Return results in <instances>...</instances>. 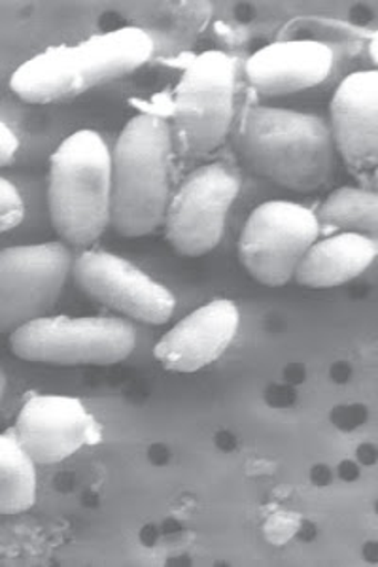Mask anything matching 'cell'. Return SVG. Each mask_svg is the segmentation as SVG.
Here are the masks:
<instances>
[{"instance_id":"4","label":"cell","mask_w":378,"mask_h":567,"mask_svg":"<svg viewBox=\"0 0 378 567\" xmlns=\"http://www.w3.org/2000/svg\"><path fill=\"white\" fill-rule=\"evenodd\" d=\"M48 207L53 229L69 245L95 243L112 218V150L101 133L67 136L50 159Z\"/></svg>"},{"instance_id":"5","label":"cell","mask_w":378,"mask_h":567,"mask_svg":"<svg viewBox=\"0 0 378 567\" xmlns=\"http://www.w3.org/2000/svg\"><path fill=\"white\" fill-rule=\"evenodd\" d=\"M235 82L233 59L218 50L200 53L186 66L168 123L173 144L186 157H205L222 146L235 116Z\"/></svg>"},{"instance_id":"13","label":"cell","mask_w":378,"mask_h":567,"mask_svg":"<svg viewBox=\"0 0 378 567\" xmlns=\"http://www.w3.org/2000/svg\"><path fill=\"white\" fill-rule=\"evenodd\" d=\"M335 150L356 173L378 163V72L358 71L345 78L331 99Z\"/></svg>"},{"instance_id":"2","label":"cell","mask_w":378,"mask_h":567,"mask_svg":"<svg viewBox=\"0 0 378 567\" xmlns=\"http://www.w3.org/2000/svg\"><path fill=\"white\" fill-rule=\"evenodd\" d=\"M154 53V40L139 27H122L74 45H55L18 66L10 87L31 104H52L84 95L104 82L127 76Z\"/></svg>"},{"instance_id":"1","label":"cell","mask_w":378,"mask_h":567,"mask_svg":"<svg viewBox=\"0 0 378 567\" xmlns=\"http://www.w3.org/2000/svg\"><path fill=\"white\" fill-rule=\"evenodd\" d=\"M233 141L246 167L295 192L320 189L335 173L334 136L316 114L251 106Z\"/></svg>"},{"instance_id":"19","label":"cell","mask_w":378,"mask_h":567,"mask_svg":"<svg viewBox=\"0 0 378 567\" xmlns=\"http://www.w3.org/2000/svg\"><path fill=\"white\" fill-rule=\"evenodd\" d=\"M20 150V138L0 120V167H7Z\"/></svg>"},{"instance_id":"18","label":"cell","mask_w":378,"mask_h":567,"mask_svg":"<svg viewBox=\"0 0 378 567\" xmlns=\"http://www.w3.org/2000/svg\"><path fill=\"white\" fill-rule=\"evenodd\" d=\"M25 216V203L16 184L0 176V233L12 231Z\"/></svg>"},{"instance_id":"6","label":"cell","mask_w":378,"mask_h":567,"mask_svg":"<svg viewBox=\"0 0 378 567\" xmlns=\"http://www.w3.org/2000/svg\"><path fill=\"white\" fill-rule=\"evenodd\" d=\"M135 347V328L122 318L45 315L10 333L13 354L50 365H114Z\"/></svg>"},{"instance_id":"20","label":"cell","mask_w":378,"mask_h":567,"mask_svg":"<svg viewBox=\"0 0 378 567\" xmlns=\"http://www.w3.org/2000/svg\"><path fill=\"white\" fill-rule=\"evenodd\" d=\"M4 392H7V374H4V371L0 368V403H2Z\"/></svg>"},{"instance_id":"9","label":"cell","mask_w":378,"mask_h":567,"mask_svg":"<svg viewBox=\"0 0 378 567\" xmlns=\"http://www.w3.org/2000/svg\"><path fill=\"white\" fill-rule=\"evenodd\" d=\"M72 261L63 243L0 250V333H12L45 317L58 303Z\"/></svg>"},{"instance_id":"16","label":"cell","mask_w":378,"mask_h":567,"mask_svg":"<svg viewBox=\"0 0 378 567\" xmlns=\"http://www.w3.org/2000/svg\"><path fill=\"white\" fill-rule=\"evenodd\" d=\"M37 464L12 433H0V515H20L37 502Z\"/></svg>"},{"instance_id":"17","label":"cell","mask_w":378,"mask_h":567,"mask_svg":"<svg viewBox=\"0 0 378 567\" xmlns=\"http://www.w3.org/2000/svg\"><path fill=\"white\" fill-rule=\"evenodd\" d=\"M320 226L334 227L343 233H361L377 237L378 197L364 187H339L327 195L316 214Z\"/></svg>"},{"instance_id":"12","label":"cell","mask_w":378,"mask_h":567,"mask_svg":"<svg viewBox=\"0 0 378 567\" xmlns=\"http://www.w3.org/2000/svg\"><path fill=\"white\" fill-rule=\"evenodd\" d=\"M241 326V310L232 299H214L182 318L155 344V360L174 373H195L232 347Z\"/></svg>"},{"instance_id":"8","label":"cell","mask_w":378,"mask_h":567,"mask_svg":"<svg viewBox=\"0 0 378 567\" xmlns=\"http://www.w3.org/2000/svg\"><path fill=\"white\" fill-rule=\"evenodd\" d=\"M241 192V178L224 163L195 168L171 195L165 213V235L174 250L200 258L224 237L225 221Z\"/></svg>"},{"instance_id":"7","label":"cell","mask_w":378,"mask_h":567,"mask_svg":"<svg viewBox=\"0 0 378 567\" xmlns=\"http://www.w3.org/2000/svg\"><path fill=\"white\" fill-rule=\"evenodd\" d=\"M320 231L315 210L294 200H267L246 219L238 256L257 282L278 288L294 278Z\"/></svg>"},{"instance_id":"10","label":"cell","mask_w":378,"mask_h":567,"mask_svg":"<svg viewBox=\"0 0 378 567\" xmlns=\"http://www.w3.org/2000/svg\"><path fill=\"white\" fill-rule=\"evenodd\" d=\"M72 277L85 296L139 322L167 323L176 309L167 286L112 251H82L72 261Z\"/></svg>"},{"instance_id":"14","label":"cell","mask_w":378,"mask_h":567,"mask_svg":"<svg viewBox=\"0 0 378 567\" xmlns=\"http://www.w3.org/2000/svg\"><path fill=\"white\" fill-rule=\"evenodd\" d=\"M334 59V50L320 40H278L246 61V76L259 95L280 97L321 84Z\"/></svg>"},{"instance_id":"3","label":"cell","mask_w":378,"mask_h":567,"mask_svg":"<svg viewBox=\"0 0 378 567\" xmlns=\"http://www.w3.org/2000/svg\"><path fill=\"white\" fill-rule=\"evenodd\" d=\"M173 135L165 117L141 112L129 120L112 150V218L135 239L163 224L171 200Z\"/></svg>"},{"instance_id":"11","label":"cell","mask_w":378,"mask_h":567,"mask_svg":"<svg viewBox=\"0 0 378 567\" xmlns=\"http://www.w3.org/2000/svg\"><path fill=\"white\" fill-rule=\"evenodd\" d=\"M12 435L34 464L53 465L96 443L101 427L76 398L34 395L21 406Z\"/></svg>"},{"instance_id":"15","label":"cell","mask_w":378,"mask_h":567,"mask_svg":"<svg viewBox=\"0 0 378 567\" xmlns=\"http://www.w3.org/2000/svg\"><path fill=\"white\" fill-rule=\"evenodd\" d=\"M377 237L361 233H339L316 240L302 259L294 278L310 290L343 286L364 275L377 259Z\"/></svg>"}]
</instances>
